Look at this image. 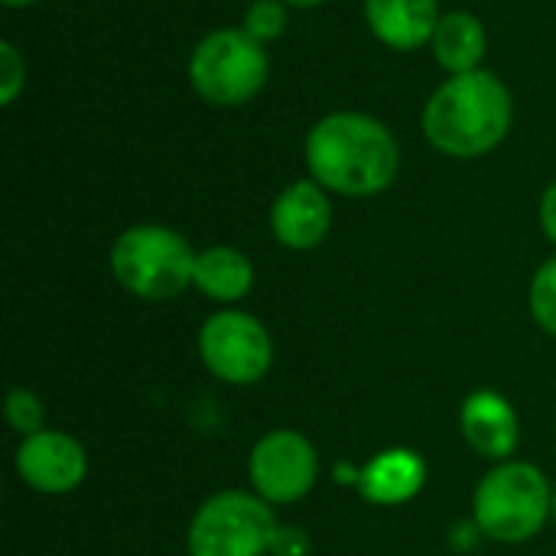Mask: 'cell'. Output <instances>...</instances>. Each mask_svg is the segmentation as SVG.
I'll return each mask as SVG.
<instances>
[{"label":"cell","mask_w":556,"mask_h":556,"mask_svg":"<svg viewBox=\"0 0 556 556\" xmlns=\"http://www.w3.org/2000/svg\"><path fill=\"white\" fill-rule=\"evenodd\" d=\"M440 3L437 0H365L368 29L388 49L410 52L433 39L440 26Z\"/></svg>","instance_id":"obj_12"},{"label":"cell","mask_w":556,"mask_h":556,"mask_svg":"<svg viewBox=\"0 0 556 556\" xmlns=\"http://www.w3.org/2000/svg\"><path fill=\"white\" fill-rule=\"evenodd\" d=\"M251 283H254V267L238 248L215 244L195 257L192 287H199V293H205L215 303H235L248 296Z\"/></svg>","instance_id":"obj_15"},{"label":"cell","mask_w":556,"mask_h":556,"mask_svg":"<svg viewBox=\"0 0 556 556\" xmlns=\"http://www.w3.org/2000/svg\"><path fill=\"white\" fill-rule=\"evenodd\" d=\"M554 525H556V485H554Z\"/></svg>","instance_id":"obj_23"},{"label":"cell","mask_w":556,"mask_h":556,"mask_svg":"<svg viewBox=\"0 0 556 556\" xmlns=\"http://www.w3.org/2000/svg\"><path fill=\"white\" fill-rule=\"evenodd\" d=\"M515 101L508 85L489 72L476 68L466 75H450L424 108L427 140L456 160H476L492 153L511 130Z\"/></svg>","instance_id":"obj_2"},{"label":"cell","mask_w":556,"mask_h":556,"mask_svg":"<svg viewBox=\"0 0 556 556\" xmlns=\"http://www.w3.org/2000/svg\"><path fill=\"white\" fill-rule=\"evenodd\" d=\"M424 463L410 450H388L375 456L362 472V492L375 505H401L414 498L424 485Z\"/></svg>","instance_id":"obj_14"},{"label":"cell","mask_w":556,"mask_h":556,"mask_svg":"<svg viewBox=\"0 0 556 556\" xmlns=\"http://www.w3.org/2000/svg\"><path fill=\"white\" fill-rule=\"evenodd\" d=\"M26 85V62L13 42H0V104H13Z\"/></svg>","instance_id":"obj_19"},{"label":"cell","mask_w":556,"mask_h":556,"mask_svg":"<svg viewBox=\"0 0 556 556\" xmlns=\"http://www.w3.org/2000/svg\"><path fill=\"white\" fill-rule=\"evenodd\" d=\"M248 476L254 495L270 505H293L306 498L319 476V459L313 443L296 430H274L261 437L248 459Z\"/></svg>","instance_id":"obj_8"},{"label":"cell","mask_w":556,"mask_h":556,"mask_svg":"<svg viewBox=\"0 0 556 556\" xmlns=\"http://www.w3.org/2000/svg\"><path fill=\"white\" fill-rule=\"evenodd\" d=\"M476 528L502 544H525L554 518V489L531 463H498L476 489Z\"/></svg>","instance_id":"obj_3"},{"label":"cell","mask_w":556,"mask_h":556,"mask_svg":"<svg viewBox=\"0 0 556 556\" xmlns=\"http://www.w3.org/2000/svg\"><path fill=\"white\" fill-rule=\"evenodd\" d=\"M531 313L544 332L556 336V257L544 261L531 280Z\"/></svg>","instance_id":"obj_17"},{"label":"cell","mask_w":556,"mask_h":556,"mask_svg":"<svg viewBox=\"0 0 556 556\" xmlns=\"http://www.w3.org/2000/svg\"><path fill=\"white\" fill-rule=\"evenodd\" d=\"M270 502L251 492L212 495L189 525V556H264L277 544Z\"/></svg>","instance_id":"obj_6"},{"label":"cell","mask_w":556,"mask_h":556,"mask_svg":"<svg viewBox=\"0 0 556 556\" xmlns=\"http://www.w3.org/2000/svg\"><path fill=\"white\" fill-rule=\"evenodd\" d=\"M202 365L228 384H254L274 362V342L261 319L241 309H222L199 332Z\"/></svg>","instance_id":"obj_7"},{"label":"cell","mask_w":556,"mask_h":556,"mask_svg":"<svg viewBox=\"0 0 556 556\" xmlns=\"http://www.w3.org/2000/svg\"><path fill=\"white\" fill-rule=\"evenodd\" d=\"M195 251L166 225H134L111 248V270L117 283L150 303H163L192 287Z\"/></svg>","instance_id":"obj_4"},{"label":"cell","mask_w":556,"mask_h":556,"mask_svg":"<svg viewBox=\"0 0 556 556\" xmlns=\"http://www.w3.org/2000/svg\"><path fill=\"white\" fill-rule=\"evenodd\" d=\"M7 420H10V427H13L16 433L33 437V433H39L42 424H46V407H42V401H39L33 391L13 388V391L7 394Z\"/></svg>","instance_id":"obj_18"},{"label":"cell","mask_w":556,"mask_h":556,"mask_svg":"<svg viewBox=\"0 0 556 556\" xmlns=\"http://www.w3.org/2000/svg\"><path fill=\"white\" fill-rule=\"evenodd\" d=\"M433 59L440 68H446L450 75H466L482 68L485 49H489V36L485 26L476 13L469 10H453L440 16V26L430 39Z\"/></svg>","instance_id":"obj_13"},{"label":"cell","mask_w":556,"mask_h":556,"mask_svg":"<svg viewBox=\"0 0 556 556\" xmlns=\"http://www.w3.org/2000/svg\"><path fill=\"white\" fill-rule=\"evenodd\" d=\"M287 7H296V10H309V7H319V3H326V0H283Z\"/></svg>","instance_id":"obj_21"},{"label":"cell","mask_w":556,"mask_h":556,"mask_svg":"<svg viewBox=\"0 0 556 556\" xmlns=\"http://www.w3.org/2000/svg\"><path fill=\"white\" fill-rule=\"evenodd\" d=\"M459 427L466 443L495 463H508V456L518 450L521 440V424L515 407L495 394V391H476L466 397L463 410H459Z\"/></svg>","instance_id":"obj_11"},{"label":"cell","mask_w":556,"mask_h":556,"mask_svg":"<svg viewBox=\"0 0 556 556\" xmlns=\"http://www.w3.org/2000/svg\"><path fill=\"white\" fill-rule=\"evenodd\" d=\"M7 7H29V3H36V0H3Z\"/></svg>","instance_id":"obj_22"},{"label":"cell","mask_w":556,"mask_h":556,"mask_svg":"<svg viewBox=\"0 0 556 556\" xmlns=\"http://www.w3.org/2000/svg\"><path fill=\"white\" fill-rule=\"evenodd\" d=\"M16 472L29 489L42 495H65L85 482L88 456L75 437L39 430L33 437H23L16 450Z\"/></svg>","instance_id":"obj_9"},{"label":"cell","mask_w":556,"mask_h":556,"mask_svg":"<svg viewBox=\"0 0 556 556\" xmlns=\"http://www.w3.org/2000/svg\"><path fill=\"white\" fill-rule=\"evenodd\" d=\"M287 3L283 0H251L244 10V26L257 42H274L287 33Z\"/></svg>","instance_id":"obj_16"},{"label":"cell","mask_w":556,"mask_h":556,"mask_svg":"<svg viewBox=\"0 0 556 556\" xmlns=\"http://www.w3.org/2000/svg\"><path fill=\"white\" fill-rule=\"evenodd\" d=\"M270 59L264 42H257L248 29H215L192 49L189 81L195 94L215 108L248 104L267 81Z\"/></svg>","instance_id":"obj_5"},{"label":"cell","mask_w":556,"mask_h":556,"mask_svg":"<svg viewBox=\"0 0 556 556\" xmlns=\"http://www.w3.org/2000/svg\"><path fill=\"white\" fill-rule=\"evenodd\" d=\"M309 176L339 195L368 199L384 192L401 169V150L394 134L371 114L336 111L326 114L306 134Z\"/></svg>","instance_id":"obj_1"},{"label":"cell","mask_w":556,"mask_h":556,"mask_svg":"<svg viewBox=\"0 0 556 556\" xmlns=\"http://www.w3.org/2000/svg\"><path fill=\"white\" fill-rule=\"evenodd\" d=\"M541 228H544V235L556 244V182L547 186V192L541 199Z\"/></svg>","instance_id":"obj_20"},{"label":"cell","mask_w":556,"mask_h":556,"mask_svg":"<svg viewBox=\"0 0 556 556\" xmlns=\"http://www.w3.org/2000/svg\"><path fill=\"white\" fill-rule=\"evenodd\" d=\"M274 238L290 251H313L332 228V205L316 179L290 182L270 208Z\"/></svg>","instance_id":"obj_10"}]
</instances>
